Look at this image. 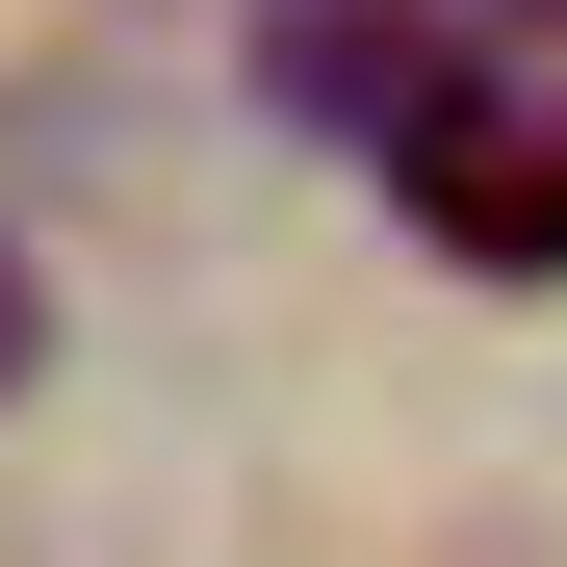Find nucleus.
<instances>
[{"instance_id": "obj_1", "label": "nucleus", "mask_w": 567, "mask_h": 567, "mask_svg": "<svg viewBox=\"0 0 567 567\" xmlns=\"http://www.w3.org/2000/svg\"><path fill=\"white\" fill-rule=\"evenodd\" d=\"M388 207H413L464 284H567V78H464V52H439V104L388 130Z\"/></svg>"}, {"instance_id": "obj_2", "label": "nucleus", "mask_w": 567, "mask_h": 567, "mask_svg": "<svg viewBox=\"0 0 567 567\" xmlns=\"http://www.w3.org/2000/svg\"><path fill=\"white\" fill-rule=\"evenodd\" d=\"M258 78H284L310 130H361V155H388V130L439 104V27H388V0H284V27H258Z\"/></svg>"}, {"instance_id": "obj_3", "label": "nucleus", "mask_w": 567, "mask_h": 567, "mask_svg": "<svg viewBox=\"0 0 567 567\" xmlns=\"http://www.w3.org/2000/svg\"><path fill=\"white\" fill-rule=\"evenodd\" d=\"M27 361H52V284H27V258H0V413H27Z\"/></svg>"}]
</instances>
